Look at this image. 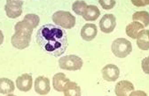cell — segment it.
I'll return each mask as SVG.
<instances>
[{
	"label": "cell",
	"instance_id": "obj_1",
	"mask_svg": "<svg viewBox=\"0 0 149 96\" xmlns=\"http://www.w3.org/2000/svg\"><path fill=\"white\" fill-rule=\"evenodd\" d=\"M36 40L44 52L55 57L64 54L68 48L67 32L57 25L42 26L36 33Z\"/></svg>",
	"mask_w": 149,
	"mask_h": 96
},
{
	"label": "cell",
	"instance_id": "obj_2",
	"mask_svg": "<svg viewBox=\"0 0 149 96\" xmlns=\"http://www.w3.org/2000/svg\"><path fill=\"white\" fill-rule=\"evenodd\" d=\"M52 21L58 27L65 29H71L76 25V18L69 12L58 11L52 15Z\"/></svg>",
	"mask_w": 149,
	"mask_h": 96
},
{
	"label": "cell",
	"instance_id": "obj_3",
	"mask_svg": "<svg viewBox=\"0 0 149 96\" xmlns=\"http://www.w3.org/2000/svg\"><path fill=\"white\" fill-rule=\"evenodd\" d=\"M111 49L113 54L119 57V58H124V57L128 56V55L130 54L132 50V43L128 41L124 38H118V39L115 40L112 43Z\"/></svg>",
	"mask_w": 149,
	"mask_h": 96
},
{
	"label": "cell",
	"instance_id": "obj_4",
	"mask_svg": "<svg viewBox=\"0 0 149 96\" xmlns=\"http://www.w3.org/2000/svg\"><path fill=\"white\" fill-rule=\"evenodd\" d=\"M59 66L67 71H78L83 67V60L76 55L65 56L60 58Z\"/></svg>",
	"mask_w": 149,
	"mask_h": 96
},
{
	"label": "cell",
	"instance_id": "obj_5",
	"mask_svg": "<svg viewBox=\"0 0 149 96\" xmlns=\"http://www.w3.org/2000/svg\"><path fill=\"white\" fill-rule=\"evenodd\" d=\"M31 40V34L22 32L15 31V34L11 38L12 45L18 49H24L29 46Z\"/></svg>",
	"mask_w": 149,
	"mask_h": 96
},
{
	"label": "cell",
	"instance_id": "obj_6",
	"mask_svg": "<svg viewBox=\"0 0 149 96\" xmlns=\"http://www.w3.org/2000/svg\"><path fill=\"white\" fill-rule=\"evenodd\" d=\"M22 0H6L5 10L7 17L11 19H16L22 13Z\"/></svg>",
	"mask_w": 149,
	"mask_h": 96
},
{
	"label": "cell",
	"instance_id": "obj_7",
	"mask_svg": "<svg viewBox=\"0 0 149 96\" xmlns=\"http://www.w3.org/2000/svg\"><path fill=\"white\" fill-rule=\"evenodd\" d=\"M116 26V18L114 14H105L100 21V28L103 33H112Z\"/></svg>",
	"mask_w": 149,
	"mask_h": 96
},
{
	"label": "cell",
	"instance_id": "obj_8",
	"mask_svg": "<svg viewBox=\"0 0 149 96\" xmlns=\"http://www.w3.org/2000/svg\"><path fill=\"white\" fill-rule=\"evenodd\" d=\"M101 72H102V77L104 80L110 81V82L116 81L119 78V75H120L119 68L113 64H108L106 66H104Z\"/></svg>",
	"mask_w": 149,
	"mask_h": 96
},
{
	"label": "cell",
	"instance_id": "obj_9",
	"mask_svg": "<svg viewBox=\"0 0 149 96\" xmlns=\"http://www.w3.org/2000/svg\"><path fill=\"white\" fill-rule=\"evenodd\" d=\"M35 92L40 95H46L50 90V80L48 78L44 76L37 77L35 80Z\"/></svg>",
	"mask_w": 149,
	"mask_h": 96
},
{
	"label": "cell",
	"instance_id": "obj_10",
	"mask_svg": "<svg viewBox=\"0 0 149 96\" xmlns=\"http://www.w3.org/2000/svg\"><path fill=\"white\" fill-rule=\"evenodd\" d=\"M32 76L30 74H22L16 80L17 88L22 92H29L32 87Z\"/></svg>",
	"mask_w": 149,
	"mask_h": 96
},
{
	"label": "cell",
	"instance_id": "obj_11",
	"mask_svg": "<svg viewBox=\"0 0 149 96\" xmlns=\"http://www.w3.org/2000/svg\"><path fill=\"white\" fill-rule=\"evenodd\" d=\"M98 34V28L96 25L88 23L85 24L81 29V36L86 42H91L96 37Z\"/></svg>",
	"mask_w": 149,
	"mask_h": 96
},
{
	"label": "cell",
	"instance_id": "obj_12",
	"mask_svg": "<svg viewBox=\"0 0 149 96\" xmlns=\"http://www.w3.org/2000/svg\"><path fill=\"white\" fill-rule=\"evenodd\" d=\"M134 90V86L128 80H122L116 86V94L117 96H127Z\"/></svg>",
	"mask_w": 149,
	"mask_h": 96
},
{
	"label": "cell",
	"instance_id": "obj_13",
	"mask_svg": "<svg viewBox=\"0 0 149 96\" xmlns=\"http://www.w3.org/2000/svg\"><path fill=\"white\" fill-rule=\"evenodd\" d=\"M100 12L96 5H87L83 11L82 16L86 21H94L100 17Z\"/></svg>",
	"mask_w": 149,
	"mask_h": 96
},
{
	"label": "cell",
	"instance_id": "obj_14",
	"mask_svg": "<svg viewBox=\"0 0 149 96\" xmlns=\"http://www.w3.org/2000/svg\"><path fill=\"white\" fill-rule=\"evenodd\" d=\"M68 81H70V80L67 78L66 75L62 72L55 74L52 78V85L57 92H63V89Z\"/></svg>",
	"mask_w": 149,
	"mask_h": 96
},
{
	"label": "cell",
	"instance_id": "obj_15",
	"mask_svg": "<svg viewBox=\"0 0 149 96\" xmlns=\"http://www.w3.org/2000/svg\"><path fill=\"white\" fill-rule=\"evenodd\" d=\"M144 27H145L142 23L138 21H132L126 27V34L129 37L132 38V39H136L139 32L142 31Z\"/></svg>",
	"mask_w": 149,
	"mask_h": 96
},
{
	"label": "cell",
	"instance_id": "obj_16",
	"mask_svg": "<svg viewBox=\"0 0 149 96\" xmlns=\"http://www.w3.org/2000/svg\"><path fill=\"white\" fill-rule=\"evenodd\" d=\"M149 31L146 29H143L139 32L137 36V44L139 49L143 50H147L149 49V41H148Z\"/></svg>",
	"mask_w": 149,
	"mask_h": 96
},
{
	"label": "cell",
	"instance_id": "obj_17",
	"mask_svg": "<svg viewBox=\"0 0 149 96\" xmlns=\"http://www.w3.org/2000/svg\"><path fill=\"white\" fill-rule=\"evenodd\" d=\"M65 96H80L81 95V87L76 83L68 81L63 89Z\"/></svg>",
	"mask_w": 149,
	"mask_h": 96
},
{
	"label": "cell",
	"instance_id": "obj_18",
	"mask_svg": "<svg viewBox=\"0 0 149 96\" xmlns=\"http://www.w3.org/2000/svg\"><path fill=\"white\" fill-rule=\"evenodd\" d=\"M13 82L7 78L0 79V93L2 94H11L14 92Z\"/></svg>",
	"mask_w": 149,
	"mask_h": 96
},
{
	"label": "cell",
	"instance_id": "obj_19",
	"mask_svg": "<svg viewBox=\"0 0 149 96\" xmlns=\"http://www.w3.org/2000/svg\"><path fill=\"white\" fill-rule=\"evenodd\" d=\"M133 21L140 22L144 25V27H147L149 25V14L146 11L137 12L132 15Z\"/></svg>",
	"mask_w": 149,
	"mask_h": 96
},
{
	"label": "cell",
	"instance_id": "obj_20",
	"mask_svg": "<svg viewBox=\"0 0 149 96\" xmlns=\"http://www.w3.org/2000/svg\"><path fill=\"white\" fill-rule=\"evenodd\" d=\"M14 29H15V31H22V32L28 33L29 34H32L34 27L27 21L23 20L22 21H19L15 25Z\"/></svg>",
	"mask_w": 149,
	"mask_h": 96
},
{
	"label": "cell",
	"instance_id": "obj_21",
	"mask_svg": "<svg viewBox=\"0 0 149 96\" xmlns=\"http://www.w3.org/2000/svg\"><path fill=\"white\" fill-rule=\"evenodd\" d=\"M86 6L87 5L84 1H83V0H77V1L74 2L72 5V10L77 15H82L83 11L84 10Z\"/></svg>",
	"mask_w": 149,
	"mask_h": 96
},
{
	"label": "cell",
	"instance_id": "obj_22",
	"mask_svg": "<svg viewBox=\"0 0 149 96\" xmlns=\"http://www.w3.org/2000/svg\"><path fill=\"white\" fill-rule=\"evenodd\" d=\"M23 20L27 21L34 28H36L37 26H38L39 22H40V19L39 17L37 16L36 14H34V13H29V14H27L25 15Z\"/></svg>",
	"mask_w": 149,
	"mask_h": 96
},
{
	"label": "cell",
	"instance_id": "obj_23",
	"mask_svg": "<svg viewBox=\"0 0 149 96\" xmlns=\"http://www.w3.org/2000/svg\"><path fill=\"white\" fill-rule=\"evenodd\" d=\"M99 3L104 10H111L116 5V0H99Z\"/></svg>",
	"mask_w": 149,
	"mask_h": 96
},
{
	"label": "cell",
	"instance_id": "obj_24",
	"mask_svg": "<svg viewBox=\"0 0 149 96\" xmlns=\"http://www.w3.org/2000/svg\"><path fill=\"white\" fill-rule=\"evenodd\" d=\"M132 3L136 7H142L149 5V0H132Z\"/></svg>",
	"mask_w": 149,
	"mask_h": 96
},
{
	"label": "cell",
	"instance_id": "obj_25",
	"mask_svg": "<svg viewBox=\"0 0 149 96\" xmlns=\"http://www.w3.org/2000/svg\"><path fill=\"white\" fill-rule=\"evenodd\" d=\"M4 42V34H3V32L0 30V45H1Z\"/></svg>",
	"mask_w": 149,
	"mask_h": 96
}]
</instances>
